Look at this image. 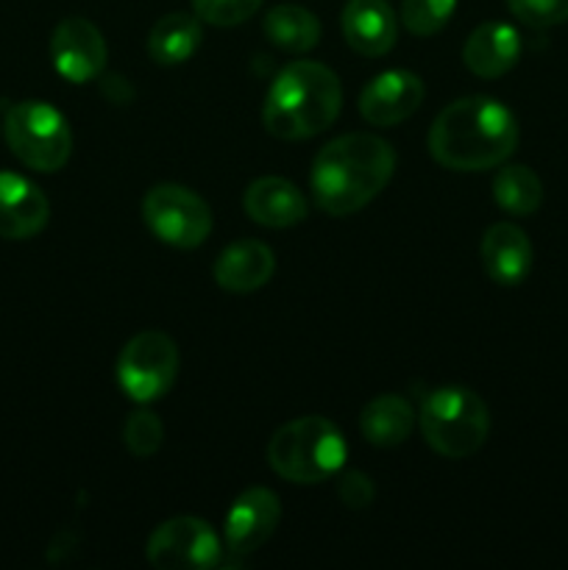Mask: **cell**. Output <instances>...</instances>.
Instances as JSON below:
<instances>
[{"label": "cell", "instance_id": "6da1fadb", "mask_svg": "<svg viewBox=\"0 0 568 570\" xmlns=\"http://www.w3.org/2000/svg\"><path fill=\"white\" fill-rule=\"evenodd\" d=\"M518 145L516 115L501 100L471 95L445 106L429 131V154L457 173L505 165Z\"/></svg>", "mask_w": 568, "mask_h": 570}, {"label": "cell", "instance_id": "7a4b0ae2", "mask_svg": "<svg viewBox=\"0 0 568 570\" xmlns=\"http://www.w3.org/2000/svg\"><path fill=\"white\" fill-rule=\"evenodd\" d=\"M395 154L373 134H345L323 145L312 161L310 187L315 204L332 217L365 209L390 184Z\"/></svg>", "mask_w": 568, "mask_h": 570}, {"label": "cell", "instance_id": "3957f363", "mask_svg": "<svg viewBox=\"0 0 568 570\" xmlns=\"http://www.w3.org/2000/svg\"><path fill=\"white\" fill-rule=\"evenodd\" d=\"M343 109V83L317 61L284 67L262 106V122L276 139H310L326 131Z\"/></svg>", "mask_w": 568, "mask_h": 570}, {"label": "cell", "instance_id": "277c9868", "mask_svg": "<svg viewBox=\"0 0 568 570\" xmlns=\"http://www.w3.org/2000/svg\"><path fill=\"white\" fill-rule=\"evenodd\" d=\"M267 462L293 484H317L345 465V440L326 417H298L278 429L267 443Z\"/></svg>", "mask_w": 568, "mask_h": 570}, {"label": "cell", "instance_id": "5b68a950", "mask_svg": "<svg viewBox=\"0 0 568 570\" xmlns=\"http://www.w3.org/2000/svg\"><path fill=\"white\" fill-rule=\"evenodd\" d=\"M423 440L449 460H466L477 454L490 432V415L484 401L468 387H438L423 399Z\"/></svg>", "mask_w": 568, "mask_h": 570}, {"label": "cell", "instance_id": "8992f818", "mask_svg": "<svg viewBox=\"0 0 568 570\" xmlns=\"http://www.w3.org/2000/svg\"><path fill=\"white\" fill-rule=\"evenodd\" d=\"M6 142L26 167L56 173L70 159L72 134L59 109L45 100H22L6 111Z\"/></svg>", "mask_w": 568, "mask_h": 570}, {"label": "cell", "instance_id": "52a82bcc", "mask_svg": "<svg viewBox=\"0 0 568 570\" xmlns=\"http://www.w3.org/2000/svg\"><path fill=\"white\" fill-rule=\"evenodd\" d=\"M178 373V351L167 334L143 332L126 343L117 360L120 390L137 404L159 401Z\"/></svg>", "mask_w": 568, "mask_h": 570}, {"label": "cell", "instance_id": "ba28073f", "mask_svg": "<svg viewBox=\"0 0 568 570\" xmlns=\"http://www.w3.org/2000/svg\"><path fill=\"white\" fill-rule=\"evenodd\" d=\"M143 220L173 248H198L212 234V212L200 195L178 184H159L143 200Z\"/></svg>", "mask_w": 568, "mask_h": 570}, {"label": "cell", "instance_id": "9c48e42d", "mask_svg": "<svg viewBox=\"0 0 568 570\" xmlns=\"http://www.w3.org/2000/svg\"><path fill=\"white\" fill-rule=\"evenodd\" d=\"M223 546L200 518H173L148 540V562L159 570H209L221 566Z\"/></svg>", "mask_w": 568, "mask_h": 570}, {"label": "cell", "instance_id": "30bf717a", "mask_svg": "<svg viewBox=\"0 0 568 570\" xmlns=\"http://www.w3.org/2000/svg\"><path fill=\"white\" fill-rule=\"evenodd\" d=\"M106 56L109 50L104 33L84 17H67L50 37V59L56 72L70 83L95 81L104 72Z\"/></svg>", "mask_w": 568, "mask_h": 570}, {"label": "cell", "instance_id": "8fae6325", "mask_svg": "<svg viewBox=\"0 0 568 570\" xmlns=\"http://www.w3.org/2000/svg\"><path fill=\"white\" fill-rule=\"evenodd\" d=\"M278 521H282V501L273 490H245L243 495H237V501H234L226 515V527H223L226 549L234 557L254 554L256 549H262L271 540Z\"/></svg>", "mask_w": 568, "mask_h": 570}, {"label": "cell", "instance_id": "7c38bea8", "mask_svg": "<svg viewBox=\"0 0 568 570\" xmlns=\"http://www.w3.org/2000/svg\"><path fill=\"white\" fill-rule=\"evenodd\" d=\"M423 104V81L410 70H388L373 78L360 95V111L371 126L390 128L404 122Z\"/></svg>", "mask_w": 568, "mask_h": 570}, {"label": "cell", "instance_id": "4fadbf2b", "mask_svg": "<svg viewBox=\"0 0 568 570\" xmlns=\"http://www.w3.org/2000/svg\"><path fill=\"white\" fill-rule=\"evenodd\" d=\"M50 204L42 189L17 173H0V237L31 239L48 226Z\"/></svg>", "mask_w": 568, "mask_h": 570}, {"label": "cell", "instance_id": "5bb4252c", "mask_svg": "<svg viewBox=\"0 0 568 570\" xmlns=\"http://www.w3.org/2000/svg\"><path fill=\"white\" fill-rule=\"evenodd\" d=\"M343 37L362 56L390 53L399 39V22L388 0H349L343 9Z\"/></svg>", "mask_w": 568, "mask_h": 570}, {"label": "cell", "instance_id": "9a60e30c", "mask_svg": "<svg viewBox=\"0 0 568 570\" xmlns=\"http://www.w3.org/2000/svg\"><path fill=\"white\" fill-rule=\"evenodd\" d=\"M479 254H482L484 273L501 287H516L532 271V243L512 223L490 226L479 245Z\"/></svg>", "mask_w": 568, "mask_h": 570}, {"label": "cell", "instance_id": "2e32d148", "mask_svg": "<svg viewBox=\"0 0 568 570\" xmlns=\"http://www.w3.org/2000/svg\"><path fill=\"white\" fill-rule=\"evenodd\" d=\"M245 212L254 223L267 228H290L306 220V198L293 181L278 176L256 178L243 198Z\"/></svg>", "mask_w": 568, "mask_h": 570}, {"label": "cell", "instance_id": "e0dca14e", "mask_svg": "<svg viewBox=\"0 0 568 570\" xmlns=\"http://www.w3.org/2000/svg\"><path fill=\"white\" fill-rule=\"evenodd\" d=\"M276 271V256L259 239H239L228 245L215 262V282L217 287L228 293H254L265 287Z\"/></svg>", "mask_w": 568, "mask_h": 570}, {"label": "cell", "instance_id": "ac0fdd59", "mask_svg": "<svg viewBox=\"0 0 568 570\" xmlns=\"http://www.w3.org/2000/svg\"><path fill=\"white\" fill-rule=\"evenodd\" d=\"M521 56V37L507 22H484L473 28L462 48V61L479 78H499L512 70Z\"/></svg>", "mask_w": 568, "mask_h": 570}, {"label": "cell", "instance_id": "d6986e66", "mask_svg": "<svg viewBox=\"0 0 568 570\" xmlns=\"http://www.w3.org/2000/svg\"><path fill=\"white\" fill-rule=\"evenodd\" d=\"M362 438L379 449H395L404 443L415 429V410L401 395H379L360 415Z\"/></svg>", "mask_w": 568, "mask_h": 570}, {"label": "cell", "instance_id": "ffe728a7", "mask_svg": "<svg viewBox=\"0 0 568 570\" xmlns=\"http://www.w3.org/2000/svg\"><path fill=\"white\" fill-rule=\"evenodd\" d=\"M200 37V17L187 14V11H173L165 14L148 33V53L156 65H182L198 50Z\"/></svg>", "mask_w": 568, "mask_h": 570}, {"label": "cell", "instance_id": "44dd1931", "mask_svg": "<svg viewBox=\"0 0 568 570\" xmlns=\"http://www.w3.org/2000/svg\"><path fill=\"white\" fill-rule=\"evenodd\" d=\"M265 37L287 53H306L321 42V22L301 6H276L265 17Z\"/></svg>", "mask_w": 568, "mask_h": 570}, {"label": "cell", "instance_id": "7402d4cb", "mask_svg": "<svg viewBox=\"0 0 568 570\" xmlns=\"http://www.w3.org/2000/svg\"><path fill=\"white\" fill-rule=\"evenodd\" d=\"M493 198L505 212L529 217L543 204V184L529 167L507 165L493 178Z\"/></svg>", "mask_w": 568, "mask_h": 570}, {"label": "cell", "instance_id": "603a6c76", "mask_svg": "<svg viewBox=\"0 0 568 570\" xmlns=\"http://www.w3.org/2000/svg\"><path fill=\"white\" fill-rule=\"evenodd\" d=\"M457 9V0H404L401 20L415 37H432L443 31Z\"/></svg>", "mask_w": 568, "mask_h": 570}, {"label": "cell", "instance_id": "cb8c5ba5", "mask_svg": "<svg viewBox=\"0 0 568 570\" xmlns=\"http://www.w3.org/2000/svg\"><path fill=\"white\" fill-rule=\"evenodd\" d=\"M123 440H126L128 451L139 460L145 456H154L159 451L161 440H165V429H161V421L148 410H137L123 426Z\"/></svg>", "mask_w": 568, "mask_h": 570}, {"label": "cell", "instance_id": "d4e9b609", "mask_svg": "<svg viewBox=\"0 0 568 570\" xmlns=\"http://www.w3.org/2000/svg\"><path fill=\"white\" fill-rule=\"evenodd\" d=\"M262 0H193L195 14L217 28H232L256 14Z\"/></svg>", "mask_w": 568, "mask_h": 570}, {"label": "cell", "instance_id": "484cf974", "mask_svg": "<svg viewBox=\"0 0 568 570\" xmlns=\"http://www.w3.org/2000/svg\"><path fill=\"white\" fill-rule=\"evenodd\" d=\"M512 14L532 28H551L568 22V0H507Z\"/></svg>", "mask_w": 568, "mask_h": 570}, {"label": "cell", "instance_id": "4316f807", "mask_svg": "<svg viewBox=\"0 0 568 570\" xmlns=\"http://www.w3.org/2000/svg\"><path fill=\"white\" fill-rule=\"evenodd\" d=\"M337 495L351 510H365L376 499V488L362 471H345L337 482Z\"/></svg>", "mask_w": 568, "mask_h": 570}]
</instances>
